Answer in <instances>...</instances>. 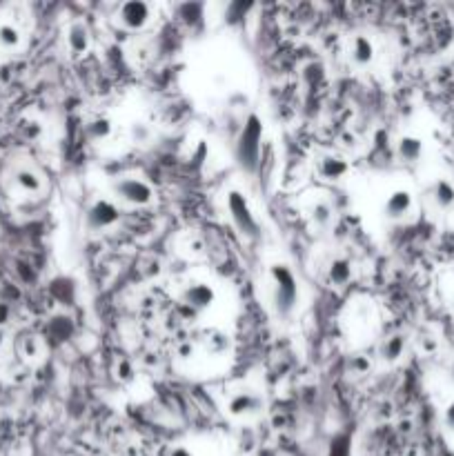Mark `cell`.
Wrapping results in <instances>:
<instances>
[{
    "label": "cell",
    "mask_w": 454,
    "mask_h": 456,
    "mask_svg": "<svg viewBox=\"0 0 454 456\" xmlns=\"http://www.w3.org/2000/svg\"><path fill=\"white\" fill-rule=\"evenodd\" d=\"M192 352H194L192 343H185L183 347H180V349H178V354H180V356H183V358H187V354H192Z\"/></svg>",
    "instance_id": "cell-26"
},
{
    "label": "cell",
    "mask_w": 454,
    "mask_h": 456,
    "mask_svg": "<svg viewBox=\"0 0 454 456\" xmlns=\"http://www.w3.org/2000/svg\"><path fill=\"white\" fill-rule=\"evenodd\" d=\"M430 196L438 209H443V211L454 209V185L448 178H436L430 189Z\"/></svg>",
    "instance_id": "cell-13"
},
{
    "label": "cell",
    "mask_w": 454,
    "mask_h": 456,
    "mask_svg": "<svg viewBox=\"0 0 454 456\" xmlns=\"http://www.w3.org/2000/svg\"><path fill=\"white\" fill-rule=\"evenodd\" d=\"M149 136H151V131H149V127L145 123H134L132 125V139H134V143H147Z\"/></svg>",
    "instance_id": "cell-23"
},
{
    "label": "cell",
    "mask_w": 454,
    "mask_h": 456,
    "mask_svg": "<svg viewBox=\"0 0 454 456\" xmlns=\"http://www.w3.org/2000/svg\"><path fill=\"white\" fill-rule=\"evenodd\" d=\"M269 279L274 283V303H277V312L281 316L292 314L298 300V283L292 269L287 265H272L269 269Z\"/></svg>",
    "instance_id": "cell-2"
},
{
    "label": "cell",
    "mask_w": 454,
    "mask_h": 456,
    "mask_svg": "<svg viewBox=\"0 0 454 456\" xmlns=\"http://www.w3.org/2000/svg\"><path fill=\"white\" fill-rule=\"evenodd\" d=\"M85 131H87V139L94 141V143H105L112 139L114 134V125L107 116H94L92 120H87L85 125Z\"/></svg>",
    "instance_id": "cell-15"
},
{
    "label": "cell",
    "mask_w": 454,
    "mask_h": 456,
    "mask_svg": "<svg viewBox=\"0 0 454 456\" xmlns=\"http://www.w3.org/2000/svg\"><path fill=\"white\" fill-rule=\"evenodd\" d=\"M13 182H16L25 194H38L42 187L40 176L34 170H29V167H21V170L13 174Z\"/></svg>",
    "instance_id": "cell-17"
},
{
    "label": "cell",
    "mask_w": 454,
    "mask_h": 456,
    "mask_svg": "<svg viewBox=\"0 0 454 456\" xmlns=\"http://www.w3.org/2000/svg\"><path fill=\"white\" fill-rule=\"evenodd\" d=\"M112 192L116 199H120L127 205H136V207H145L154 201V189L147 180L139 178V176H118L112 182Z\"/></svg>",
    "instance_id": "cell-4"
},
{
    "label": "cell",
    "mask_w": 454,
    "mask_h": 456,
    "mask_svg": "<svg viewBox=\"0 0 454 456\" xmlns=\"http://www.w3.org/2000/svg\"><path fill=\"white\" fill-rule=\"evenodd\" d=\"M216 298V287L209 281H190L180 292V300L194 312H207L209 308H214Z\"/></svg>",
    "instance_id": "cell-5"
},
{
    "label": "cell",
    "mask_w": 454,
    "mask_h": 456,
    "mask_svg": "<svg viewBox=\"0 0 454 456\" xmlns=\"http://www.w3.org/2000/svg\"><path fill=\"white\" fill-rule=\"evenodd\" d=\"M403 349H405V339L401 337V334H395V337H390L385 343H383V347H381V356L385 358V361H397L401 354H403Z\"/></svg>",
    "instance_id": "cell-20"
},
{
    "label": "cell",
    "mask_w": 454,
    "mask_h": 456,
    "mask_svg": "<svg viewBox=\"0 0 454 456\" xmlns=\"http://www.w3.org/2000/svg\"><path fill=\"white\" fill-rule=\"evenodd\" d=\"M170 456H194V452H192L190 448H185V445H176V448L170 452Z\"/></svg>",
    "instance_id": "cell-25"
},
{
    "label": "cell",
    "mask_w": 454,
    "mask_h": 456,
    "mask_svg": "<svg viewBox=\"0 0 454 456\" xmlns=\"http://www.w3.org/2000/svg\"><path fill=\"white\" fill-rule=\"evenodd\" d=\"M120 221V211L118 207L107 201V199H98L89 205L87 209V227L94 232H105V230H112L116 227Z\"/></svg>",
    "instance_id": "cell-8"
},
{
    "label": "cell",
    "mask_w": 454,
    "mask_h": 456,
    "mask_svg": "<svg viewBox=\"0 0 454 456\" xmlns=\"http://www.w3.org/2000/svg\"><path fill=\"white\" fill-rule=\"evenodd\" d=\"M50 329L54 332V337H56L58 341L67 339L69 334H71V318H67V316H56L54 321H52V325H50Z\"/></svg>",
    "instance_id": "cell-22"
},
{
    "label": "cell",
    "mask_w": 454,
    "mask_h": 456,
    "mask_svg": "<svg viewBox=\"0 0 454 456\" xmlns=\"http://www.w3.org/2000/svg\"><path fill=\"white\" fill-rule=\"evenodd\" d=\"M0 45L5 49H16L21 45V32L18 27H13L11 23H3L0 25Z\"/></svg>",
    "instance_id": "cell-21"
},
{
    "label": "cell",
    "mask_w": 454,
    "mask_h": 456,
    "mask_svg": "<svg viewBox=\"0 0 454 456\" xmlns=\"http://www.w3.org/2000/svg\"><path fill=\"white\" fill-rule=\"evenodd\" d=\"M7 316H9V310H7L5 305H0V323H5Z\"/></svg>",
    "instance_id": "cell-27"
},
{
    "label": "cell",
    "mask_w": 454,
    "mask_h": 456,
    "mask_svg": "<svg viewBox=\"0 0 454 456\" xmlns=\"http://www.w3.org/2000/svg\"><path fill=\"white\" fill-rule=\"evenodd\" d=\"M327 456H352V436L345 432H339L330 440Z\"/></svg>",
    "instance_id": "cell-19"
},
{
    "label": "cell",
    "mask_w": 454,
    "mask_h": 456,
    "mask_svg": "<svg viewBox=\"0 0 454 456\" xmlns=\"http://www.w3.org/2000/svg\"><path fill=\"white\" fill-rule=\"evenodd\" d=\"M397 154L403 163H419L423 156V141L412 134L401 136L397 143Z\"/></svg>",
    "instance_id": "cell-14"
},
{
    "label": "cell",
    "mask_w": 454,
    "mask_h": 456,
    "mask_svg": "<svg viewBox=\"0 0 454 456\" xmlns=\"http://www.w3.org/2000/svg\"><path fill=\"white\" fill-rule=\"evenodd\" d=\"M352 276H354V267L347 258H334L327 267V279L332 285H337V287L347 285L352 281Z\"/></svg>",
    "instance_id": "cell-16"
},
{
    "label": "cell",
    "mask_w": 454,
    "mask_h": 456,
    "mask_svg": "<svg viewBox=\"0 0 454 456\" xmlns=\"http://www.w3.org/2000/svg\"><path fill=\"white\" fill-rule=\"evenodd\" d=\"M225 409H227V414L234 419H250L263 409V397L252 390H236L227 397Z\"/></svg>",
    "instance_id": "cell-7"
},
{
    "label": "cell",
    "mask_w": 454,
    "mask_h": 456,
    "mask_svg": "<svg viewBox=\"0 0 454 456\" xmlns=\"http://www.w3.org/2000/svg\"><path fill=\"white\" fill-rule=\"evenodd\" d=\"M261 139H263V123L256 114H250L245 118L243 131L238 136L236 143V158L240 163V167L248 172H254L259 167V158H261Z\"/></svg>",
    "instance_id": "cell-1"
},
{
    "label": "cell",
    "mask_w": 454,
    "mask_h": 456,
    "mask_svg": "<svg viewBox=\"0 0 454 456\" xmlns=\"http://www.w3.org/2000/svg\"><path fill=\"white\" fill-rule=\"evenodd\" d=\"M443 423L450 432H454V401H450L443 409Z\"/></svg>",
    "instance_id": "cell-24"
},
{
    "label": "cell",
    "mask_w": 454,
    "mask_h": 456,
    "mask_svg": "<svg viewBox=\"0 0 454 456\" xmlns=\"http://www.w3.org/2000/svg\"><path fill=\"white\" fill-rule=\"evenodd\" d=\"M350 58L354 60L356 67H368L376 58V45L366 34H354L350 38Z\"/></svg>",
    "instance_id": "cell-10"
},
{
    "label": "cell",
    "mask_w": 454,
    "mask_h": 456,
    "mask_svg": "<svg viewBox=\"0 0 454 456\" xmlns=\"http://www.w3.org/2000/svg\"><path fill=\"white\" fill-rule=\"evenodd\" d=\"M151 13H154V9L145 0H127V3L118 7L116 21L125 29H129V32H141V29L149 25Z\"/></svg>",
    "instance_id": "cell-6"
},
{
    "label": "cell",
    "mask_w": 454,
    "mask_h": 456,
    "mask_svg": "<svg viewBox=\"0 0 454 456\" xmlns=\"http://www.w3.org/2000/svg\"><path fill=\"white\" fill-rule=\"evenodd\" d=\"M316 172L323 180H339L343 178L347 172H350V165H347L345 158L334 156V154H325L316 160Z\"/></svg>",
    "instance_id": "cell-12"
},
{
    "label": "cell",
    "mask_w": 454,
    "mask_h": 456,
    "mask_svg": "<svg viewBox=\"0 0 454 456\" xmlns=\"http://www.w3.org/2000/svg\"><path fill=\"white\" fill-rule=\"evenodd\" d=\"M225 203H227V211H230V218L236 225V230L243 234L245 238H259L261 225H259V221H256V216H254V211H252L245 196L240 192H236V189H232V192H227Z\"/></svg>",
    "instance_id": "cell-3"
},
{
    "label": "cell",
    "mask_w": 454,
    "mask_h": 456,
    "mask_svg": "<svg viewBox=\"0 0 454 456\" xmlns=\"http://www.w3.org/2000/svg\"><path fill=\"white\" fill-rule=\"evenodd\" d=\"M67 47L74 56H83L92 47V34H89V27L83 21H76L67 29Z\"/></svg>",
    "instance_id": "cell-11"
},
{
    "label": "cell",
    "mask_w": 454,
    "mask_h": 456,
    "mask_svg": "<svg viewBox=\"0 0 454 456\" xmlns=\"http://www.w3.org/2000/svg\"><path fill=\"white\" fill-rule=\"evenodd\" d=\"M450 374H452V381H454V361H452V368H450Z\"/></svg>",
    "instance_id": "cell-28"
},
{
    "label": "cell",
    "mask_w": 454,
    "mask_h": 456,
    "mask_svg": "<svg viewBox=\"0 0 454 456\" xmlns=\"http://www.w3.org/2000/svg\"><path fill=\"white\" fill-rule=\"evenodd\" d=\"M412 209H414V196L407 189H395L383 205V211L390 221H401L405 216H410Z\"/></svg>",
    "instance_id": "cell-9"
},
{
    "label": "cell",
    "mask_w": 454,
    "mask_h": 456,
    "mask_svg": "<svg viewBox=\"0 0 454 456\" xmlns=\"http://www.w3.org/2000/svg\"><path fill=\"white\" fill-rule=\"evenodd\" d=\"M310 218L316 227H327L332 218H334V209H332V205L325 199H316L310 205Z\"/></svg>",
    "instance_id": "cell-18"
}]
</instances>
